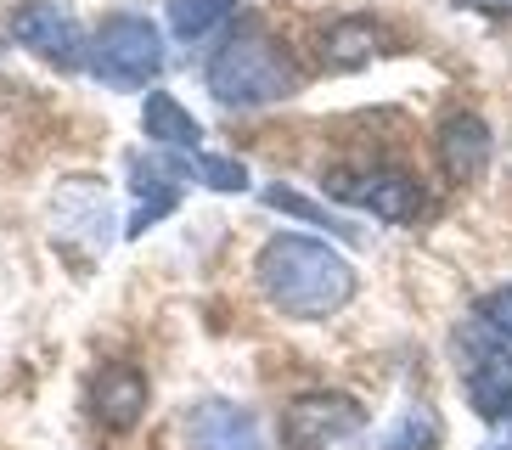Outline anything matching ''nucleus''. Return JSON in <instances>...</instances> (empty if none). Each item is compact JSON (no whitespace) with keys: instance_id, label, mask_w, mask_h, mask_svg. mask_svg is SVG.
<instances>
[{"instance_id":"9b49d317","label":"nucleus","mask_w":512,"mask_h":450,"mask_svg":"<svg viewBox=\"0 0 512 450\" xmlns=\"http://www.w3.org/2000/svg\"><path fill=\"white\" fill-rule=\"evenodd\" d=\"M434 164L451 186H473L484 175V164H490V124L479 113H467V107L445 113L434 130Z\"/></svg>"},{"instance_id":"1a4fd4ad","label":"nucleus","mask_w":512,"mask_h":450,"mask_svg":"<svg viewBox=\"0 0 512 450\" xmlns=\"http://www.w3.org/2000/svg\"><path fill=\"white\" fill-rule=\"evenodd\" d=\"M85 411H91V422L107 428V434H130L147 417V372L130 366V360L96 366L91 389H85Z\"/></svg>"},{"instance_id":"20e7f679","label":"nucleus","mask_w":512,"mask_h":450,"mask_svg":"<svg viewBox=\"0 0 512 450\" xmlns=\"http://www.w3.org/2000/svg\"><path fill=\"white\" fill-rule=\"evenodd\" d=\"M451 349H456V377H462V394L473 405V417L512 422V344L507 338L473 315V321L456 327Z\"/></svg>"},{"instance_id":"ddd939ff","label":"nucleus","mask_w":512,"mask_h":450,"mask_svg":"<svg viewBox=\"0 0 512 450\" xmlns=\"http://www.w3.org/2000/svg\"><path fill=\"white\" fill-rule=\"evenodd\" d=\"M141 135L152 147H175V152H203V124L186 113L169 90H152L147 107H141Z\"/></svg>"},{"instance_id":"dca6fc26","label":"nucleus","mask_w":512,"mask_h":450,"mask_svg":"<svg viewBox=\"0 0 512 450\" xmlns=\"http://www.w3.org/2000/svg\"><path fill=\"white\" fill-rule=\"evenodd\" d=\"M259 203H265V209L293 214V220H304V225H321V231H332V237H349V242H355V231H349V220H344V214L321 209L316 197L293 192V186H265V192H259Z\"/></svg>"},{"instance_id":"a211bd4d","label":"nucleus","mask_w":512,"mask_h":450,"mask_svg":"<svg viewBox=\"0 0 512 450\" xmlns=\"http://www.w3.org/2000/svg\"><path fill=\"white\" fill-rule=\"evenodd\" d=\"M479 321H484V327H496L501 338L512 344V282L496 287V293H484V299H479Z\"/></svg>"},{"instance_id":"0eeeda50","label":"nucleus","mask_w":512,"mask_h":450,"mask_svg":"<svg viewBox=\"0 0 512 450\" xmlns=\"http://www.w3.org/2000/svg\"><path fill=\"white\" fill-rule=\"evenodd\" d=\"M6 34H12L23 51H34L40 62L62 68V74L85 68V45H91V34L79 29V17L68 12V6H57V0H23V6L6 17Z\"/></svg>"},{"instance_id":"6e6552de","label":"nucleus","mask_w":512,"mask_h":450,"mask_svg":"<svg viewBox=\"0 0 512 450\" xmlns=\"http://www.w3.org/2000/svg\"><path fill=\"white\" fill-rule=\"evenodd\" d=\"M332 197H344L355 209L377 214L389 225H411L422 214V186L406 169H355V175H332Z\"/></svg>"},{"instance_id":"aec40b11","label":"nucleus","mask_w":512,"mask_h":450,"mask_svg":"<svg viewBox=\"0 0 512 450\" xmlns=\"http://www.w3.org/2000/svg\"><path fill=\"white\" fill-rule=\"evenodd\" d=\"M507 450H512V439H507Z\"/></svg>"},{"instance_id":"4468645a","label":"nucleus","mask_w":512,"mask_h":450,"mask_svg":"<svg viewBox=\"0 0 512 450\" xmlns=\"http://www.w3.org/2000/svg\"><path fill=\"white\" fill-rule=\"evenodd\" d=\"M242 0H164V17H169V34L181 45H197L209 40L214 29H226L231 17H237Z\"/></svg>"},{"instance_id":"f8f14e48","label":"nucleus","mask_w":512,"mask_h":450,"mask_svg":"<svg viewBox=\"0 0 512 450\" xmlns=\"http://www.w3.org/2000/svg\"><path fill=\"white\" fill-rule=\"evenodd\" d=\"M394 51V34L377 23V17H338V23H327L316 40V57L327 74H355V68H366V62L389 57Z\"/></svg>"},{"instance_id":"f257e3e1","label":"nucleus","mask_w":512,"mask_h":450,"mask_svg":"<svg viewBox=\"0 0 512 450\" xmlns=\"http://www.w3.org/2000/svg\"><path fill=\"white\" fill-rule=\"evenodd\" d=\"M259 293L293 321H327L355 299V270L349 259L321 237L304 231H276L254 259Z\"/></svg>"},{"instance_id":"39448f33","label":"nucleus","mask_w":512,"mask_h":450,"mask_svg":"<svg viewBox=\"0 0 512 450\" xmlns=\"http://www.w3.org/2000/svg\"><path fill=\"white\" fill-rule=\"evenodd\" d=\"M355 434H366V405L355 394L316 389V394L287 400V411H282L287 450H332V445H349Z\"/></svg>"},{"instance_id":"9d476101","label":"nucleus","mask_w":512,"mask_h":450,"mask_svg":"<svg viewBox=\"0 0 512 450\" xmlns=\"http://www.w3.org/2000/svg\"><path fill=\"white\" fill-rule=\"evenodd\" d=\"M186 450H265V428L237 400H197L186 411Z\"/></svg>"},{"instance_id":"6ab92c4d","label":"nucleus","mask_w":512,"mask_h":450,"mask_svg":"<svg viewBox=\"0 0 512 450\" xmlns=\"http://www.w3.org/2000/svg\"><path fill=\"white\" fill-rule=\"evenodd\" d=\"M462 6H473V12H496V17L512 12V0H462Z\"/></svg>"},{"instance_id":"f3484780","label":"nucleus","mask_w":512,"mask_h":450,"mask_svg":"<svg viewBox=\"0 0 512 450\" xmlns=\"http://www.w3.org/2000/svg\"><path fill=\"white\" fill-rule=\"evenodd\" d=\"M192 175L214 192H248V169L237 158H220V152H192Z\"/></svg>"},{"instance_id":"423d86ee","label":"nucleus","mask_w":512,"mask_h":450,"mask_svg":"<svg viewBox=\"0 0 512 450\" xmlns=\"http://www.w3.org/2000/svg\"><path fill=\"white\" fill-rule=\"evenodd\" d=\"M186 180H192V152H175V147L130 152V197H136V209L124 220V237H141L164 214L181 209Z\"/></svg>"},{"instance_id":"f03ea898","label":"nucleus","mask_w":512,"mask_h":450,"mask_svg":"<svg viewBox=\"0 0 512 450\" xmlns=\"http://www.w3.org/2000/svg\"><path fill=\"white\" fill-rule=\"evenodd\" d=\"M203 85L220 107H271L299 90V62L271 29L242 23L203 62Z\"/></svg>"},{"instance_id":"7ed1b4c3","label":"nucleus","mask_w":512,"mask_h":450,"mask_svg":"<svg viewBox=\"0 0 512 450\" xmlns=\"http://www.w3.org/2000/svg\"><path fill=\"white\" fill-rule=\"evenodd\" d=\"M85 68L107 90H141L164 74V34L141 12H113L96 23L91 45H85Z\"/></svg>"},{"instance_id":"2eb2a0df","label":"nucleus","mask_w":512,"mask_h":450,"mask_svg":"<svg viewBox=\"0 0 512 450\" xmlns=\"http://www.w3.org/2000/svg\"><path fill=\"white\" fill-rule=\"evenodd\" d=\"M439 439H445V428H439L434 411L428 405H406L383 434L366 439V450H439Z\"/></svg>"}]
</instances>
